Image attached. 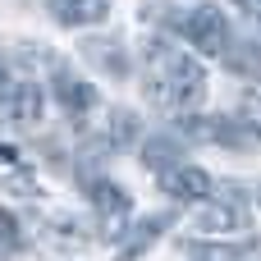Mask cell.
Instances as JSON below:
<instances>
[{"mask_svg": "<svg viewBox=\"0 0 261 261\" xmlns=\"http://www.w3.org/2000/svg\"><path fill=\"white\" fill-rule=\"evenodd\" d=\"M234 5H239L248 18H257V23H261V0H234Z\"/></svg>", "mask_w": 261, "mask_h": 261, "instance_id": "obj_16", "label": "cell"}, {"mask_svg": "<svg viewBox=\"0 0 261 261\" xmlns=\"http://www.w3.org/2000/svg\"><path fill=\"white\" fill-rule=\"evenodd\" d=\"M239 124H243L252 138H261V87H248V92L239 96Z\"/></svg>", "mask_w": 261, "mask_h": 261, "instance_id": "obj_14", "label": "cell"}, {"mask_svg": "<svg viewBox=\"0 0 261 261\" xmlns=\"http://www.w3.org/2000/svg\"><path fill=\"white\" fill-rule=\"evenodd\" d=\"M110 9V0H50V14L55 23L64 28H83V23H101Z\"/></svg>", "mask_w": 261, "mask_h": 261, "instance_id": "obj_9", "label": "cell"}, {"mask_svg": "<svg viewBox=\"0 0 261 261\" xmlns=\"http://www.w3.org/2000/svg\"><path fill=\"white\" fill-rule=\"evenodd\" d=\"M156 184L174 197V202H202V197H211L216 193V184H211V174L206 170H197V165H170V170H161L156 174Z\"/></svg>", "mask_w": 261, "mask_h": 261, "instance_id": "obj_6", "label": "cell"}, {"mask_svg": "<svg viewBox=\"0 0 261 261\" xmlns=\"http://www.w3.org/2000/svg\"><path fill=\"white\" fill-rule=\"evenodd\" d=\"M220 193H225V202H206L197 211L202 234H229V229L248 225V193H239V188H220Z\"/></svg>", "mask_w": 261, "mask_h": 261, "instance_id": "obj_4", "label": "cell"}, {"mask_svg": "<svg viewBox=\"0 0 261 261\" xmlns=\"http://www.w3.org/2000/svg\"><path fill=\"white\" fill-rule=\"evenodd\" d=\"M179 32L202 50V55H225L229 50V23H225V14L206 0V5H197V9H188V14H179Z\"/></svg>", "mask_w": 261, "mask_h": 261, "instance_id": "obj_2", "label": "cell"}, {"mask_svg": "<svg viewBox=\"0 0 261 261\" xmlns=\"http://www.w3.org/2000/svg\"><path fill=\"white\" fill-rule=\"evenodd\" d=\"M23 239H18V220L9 216V211H0V252H14Z\"/></svg>", "mask_w": 261, "mask_h": 261, "instance_id": "obj_15", "label": "cell"}, {"mask_svg": "<svg viewBox=\"0 0 261 261\" xmlns=\"http://www.w3.org/2000/svg\"><path fill=\"white\" fill-rule=\"evenodd\" d=\"M179 138H170V133H161V138H151L147 147H142V161L161 174V170H170V165H179Z\"/></svg>", "mask_w": 261, "mask_h": 261, "instance_id": "obj_13", "label": "cell"}, {"mask_svg": "<svg viewBox=\"0 0 261 261\" xmlns=\"http://www.w3.org/2000/svg\"><path fill=\"white\" fill-rule=\"evenodd\" d=\"M138 138H142V124H138V115H133V110H110V128H106V142H110V151H128Z\"/></svg>", "mask_w": 261, "mask_h": 261, "instance_id": "obj_11", "label": "cell"}, {"mask_svg": "<svg viewBox=\"0 0 261 261\" xmlns=\"http://www.w3.org/2000/svg\"><path fill=\"white\" fill-rule=\"evenodd\" d=\"M0 119L18 124V128H37V124H41V87H37L32 78H14V83L5 87Z\"/></svg>", "mask_w": 261, "mask_h": 261, "instance_id": "obj_5", "label": "cell"}, {"mask_svg": "<svg viewBox=\"0 0 261 261\" xmlns=\"http://www.w3.org/2000/svg\"><path fill=\"white\" fill-rule=\"evenodd\" d=\"M161 229H170V216H165V211H161V216L138 220V229H128V243H124V252H119L115 261H138L151 243H156V234H161Z\"/></svg>", "mask_w": 261, "mask_h": 261, "instance_id": "obj_10", "label": "cell"}, {"mask_svg": "<svg viewBox=\"0 0 261 261\" xmlns=\"http://www.w3.org/2000/svg\"><path fill=\"white\" fill-rule=\"evenodd\" d=\"M55 101H60V110H64L69 119H83V115L96 106V92H92L87 83H78L64 64H55Z\"/></svg>", "mask_w": 261, "mask_h": 261, "instance_id": "obj_7", "label": "cell"}, {"mask_svg": "<svg viewBox=\"0 0 261 261\" xmlns=\"http://www.w3.org/2000/svg\"><path fill=\"white\" fill-rule=\"evenodd\" d=\"M87 197H92V206H96V220H101V229H106L110 239H119L124 220L133 216V202H128V193H124L119 184H110V179H87Z\"/></svg>", "mask_w": 261, "mask_h": 261, "instance_id": "obj_3", "label": "cell"}, {"mask_svg": "<svg viewBox=\"0 0 261 261\" xmlns=\"http://www.w3.org/2000/svg\"><path fill=\"white\" fill-rule=\"evenodd\" d=\"M83 55H87L101 73H110V78H124V73H128L124 46H119L115 37H87V41H83Z\"/></svg>", "mask_w": 261, "mask_h": 261, "instance_id": "obj_8", "label": "cell"}, {"mask_svg": "<svg viewBox=\"0 0 261 261\" xmlns=\"http://www.w3.org/2000/svg\"><path fill=\"white\" fill-rule=\"evenodd\" d=\"M142 87H147L151 106H161L170 115H193L206 101V69L193 55H184L179 46L156 37L142 50Z\"/></svg>", "mask_w": 261, "mask_h": 261, "instance_id": "obj_1", "label": "cell"}, {"mask_svg": "<svg viewBox=\"0 0 261 261\" xmlns=\"http://www.w3.org/2000/svg\"><path fill=\"white\" fill-rule=\"evenodd\" d=\"M0 188H9V193H32V174H28V165H23L18 151L5 147V142H0Z\"/></svg>", "mask_w": 261, "mask_h": 261, "instance_id": "obj_12", "label": "cell"}]
</instances>
